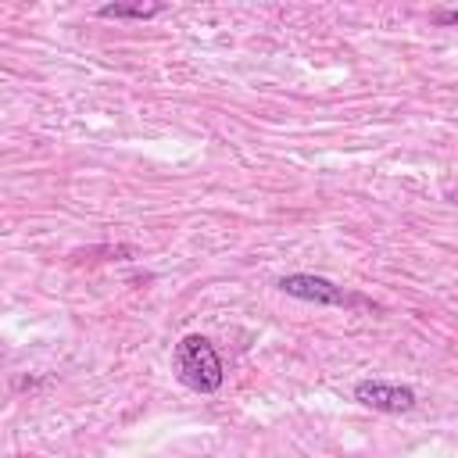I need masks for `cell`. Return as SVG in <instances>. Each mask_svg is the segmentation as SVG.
<instances>
[{
    "label": "cell",
    "mask_w": 458,
    "mask_h": 458,
    "mask_svg": "<svg viewBox=\"0 0 458 458\" xmlns=\"http://www.w3.org/2000/svg\"><path fill=\"white\" fill-rule=\"evenodd\" d=\"M354 401H361L372 411H411L415 408V390L411 386H397V383H379V379H361L354 386Z\"/></svg>",
    "instance_id": "7a4b0ae2"
},
{
    "label": "cell",
    "mask_w": 458,
    "mask_h": 458,
    "mask_svg": "<svg viewBox=\"0 0 458 458\" xmlns=\"http://www.w3.org/2000/svg\"><path fill=\"white\" fill-rule=\"evenodd\" d=\"M454 21H458V7H454V11H440V14H437V25H454Z\"/></svg>",
    "instance_id": "5b68a950"
},
{
    "label": "cell",
    "mask_w": 458,
    "mask_h": 458,
    "mask_svg": "<svg viewBox=\"0 0 458 458\" xmlns=\"http://www.w3.org/2000/svg\"><path fill=\"white\" fill-rule=\"evenodd\" d=\"M279 290L290 293V297H301V301H315V304H344L347 293L344 286L322 279V276H308V272H293V276H283L279 279Z\"/></svg>",
    "instance_id": "3957f363"
},
{
    "label": "cell",
    "mask_w": 458,
    "mask_h": 458,
    "mask_svg": "<svg viewBox=\"0 0 458 458\" xmlns=\"http://www.w3.org/2000/svg\"><path fill=\"white\" fill-rule=\"evenodd\" d=\"M172 369L179 376L182 386L197 390V394H215L222 386V361L211 347V340L190 333L175 344V358H172Z\"/></svg>",
    "instance_id": "6da1fadb"
},
{
    "label": "cell",
    "mask_w": 458,
    "mask_h": 458,
    "mask_svg": "<svg viewBox=\"0 0 458 458\" xmlns=\"http://www.w3.org/2000/svg\"><path fill=\"white\" fill-rule=\"evenodd\" d=\"M97 14L100 18H154L161 14V4H104Z\"/></svg>",
    "instance_id": "277c9868"
}]
</instances>
